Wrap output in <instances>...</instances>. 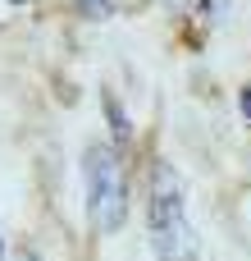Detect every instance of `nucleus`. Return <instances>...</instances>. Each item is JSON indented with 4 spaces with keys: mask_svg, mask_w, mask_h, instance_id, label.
Returning a JSON list of instances; mask_svg holds the SVG:
<instances>
[{
    "mask_svg": "<svg viewBox=\"0 0 251 261\" xmlns=\"http://www.w3.org/2000/svg\"><path fill=\"white\" fill-rule=\"evenodd\" d=\"M146 229H151L155 261H197V229L187 220V188L169 161H155V170H151Z\"/></svg>",
    "mask_w": 251,
    "mask_h": 261,
    "instance_id": "nucleus-1",
    "label": "nucleus"
},
{
    "mask_svg": "<svg viewBox=\"0 0 251 261\" xmlns=\"http://www.w3.org/2000/svg\"><path fill=\"white\" fill-rule=\"evenodd\" d=\"M82 197L96 234H119L128 220V174L114 147L91 142L82 151Z\"/></svg>",
    "mask_w": 251,
    "mask_h": 261,
    "instance_id": "nucleus-2",
    "label": "nucleus"
},
{
    "mask_svg": "<svg viewBox=\"0 0 251 261\" xmlns=\"http://www.w3.org/2000/svg\"><path fill=\"white\" fill-rule=\"evenodd\" d=\"M105 115H110V124H114V133H119V142H123V138H128L133 128H128V119H123V110L114 106V96H110V87H105Z\"/></svg>",
    "mask_w": 251,
    "mask_h": 261,
    "instance_id": "nucleus-3",
    "label": "nucleus"
},
{
    "mask_svg": "<svg viewBox=\"0 0 251 261\" xmlns=\"http://www.w3.org/2000/svg\"><path fill=\"white\" fill-rule=\"evenodd\" d=\"M82 18H110V0H78Z\"/></svg>",
    "mask_w": 251,
    "mask_h": 261,
    "instance_id": "nucleus-4",
    "label": "nucleus"
},
{
    "mask_svg": "<svg viewBox=\"0 0 251 261\" xmlns=\"http://www.w3.org/2000/svg\"><path fill=\"white\" fill-rule=\"evenodd\" d=\"M5 261H37V252H32V248H14Z\"/></svg>",
    "mask_w": 251,
    "mask_h": 261,
    "instance_id": "nucleus-5",
    "label": "nucleus"
},
{
    "mask_svg": "<svg viewBox=\"0 0 251 261\" xmlns=\"http://www.w3.org/2000/svg\"><path fill=\"white\" fill-rule=\"evenodd\" d=\"M238 106H242V115H247V119H251V83H247V87H242V96H238Z\"/></svg>",
    "mask_w": 251,
    "mask_h": 261,
    "instance_id": "nucleus-6",
    "label": "nucleus"
},
{
    "mask_svg": "<svg viewBox=\"0 0 251 261\" xmlns=\"http://www.w3.org/2000/svg\"><path fill=\"white\" fill-rule=\"evenodd\" d=\"M5 257H9V248H5V239H0V261H5Z\"/></svg>",
    "mask_w": 251,
    "mask_h": 261,
    "instance_id": "nucleus-7",
    "label": "nucleus"
}]
</instances>
